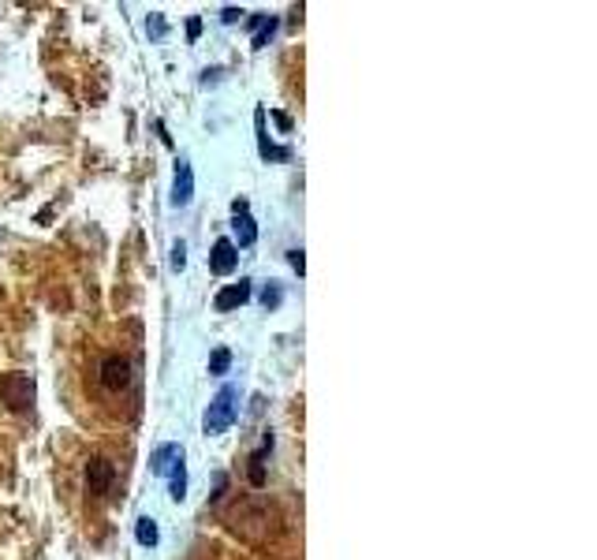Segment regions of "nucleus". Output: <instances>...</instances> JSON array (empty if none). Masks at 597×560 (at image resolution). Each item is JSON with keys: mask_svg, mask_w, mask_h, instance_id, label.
Returning a JSON list of instances; mask_svg holds the SVG:
<instances>
[{"mask_svg": "<svg viewBox=\"0 0 597 560\" xmlns=\"http://www.w3.org/2000/svg\"><path fill=\"white\" fill-rule=\"evenodd\" d=\"M239 419V388L236 385H220V393L213 396V403L205 407V419H202V429L210 437L224 434V429Z\"/></svg>", "mask_w": 597, "mask_h": 560, "instance_id": "obj_1", "label": "nucleus"}, {"mask_svg": "<svg viewBox=\"0 0 597 560\" xmlns=\"http://www.w3.org/2000/svg\"><path fill=\"white\" fill-rule=\"evenodd\" d=\"M0 403H8V411H27L34 403V377L30 374H4L0 377Z\"/></svg>", "mask_w": 597, "mask_h": 560, "instance_id": "obj_2", "label": "nucleus"}, {"mask_svg": "<svg viewBox=\"0 0 597 560\" xmlns=\"http://www.w3.org/2000/svg\"><path fill=\"white\" fill-rule=\"evenodd\" d=\"M112 478H116V467L105 460V455H94V460L86 463V489L94 493V497H105L112 489Z\"/></svg>", "mask_w": 597, "mask_h": 560, "instance_id": "obj_3", "label": "nucleus"}, {"mask_svg": "<svg viewBox=\"0 0 597 560\" xmlns=\"http://www.w3.org/2000/svg\"><path fill=\"white\" fill-rule=\"evenodd\" d=\"M101 385L109 388V393H120V388L131 385V362L120 359V355H109L101 362Z\"/></svg>", "mask_w": 597, "mask_h": 560, "instance_id": "obj_4", "label": "nucleus"}, {"mask_svg": "<svg viewBox=\"0 0 597 560\" xmlns=\"http://www.w3.org/2000/svg\"><path fill=\"white\" fill-rule=\"evenodd\" d=\"M191 198H194V168L187 157H179L172 179V205H191Z\"/></svg>", "mask_w": 597, "mask_h": 560, "instance_id": "obj_5", "label": "nucleus"}, {"mask_svg": "<svg viewBox=\"0 0 597 560\" xmlns=\"http://www.w3.org/2000/svg\"><path fill=\"white\" fill-rule=\"evenodd\" d=\"M239 266V251L231 239H217L213 243V254H210V269L217 273V277H228V273H236Z\"/></svg>", "mask_w": 597, "mask_h": 560, "instance_id": "obj_6", "label": "nucleus"}, {"mask_svg": "<svg viewBox=\"0 0 597 560\" xmlns=\"http://www.w3.org/2000/svg\"><path fill=\"white\" fill-rule=\"evenodd\" d=\"M176 463H183V445H157V448H153V455H150V471L161 475V478L172 475Z\"/></svg>", "mask_w": 597, "mask_h": 560, "instance_id": "obj_7", "label": "nucleus"}, {"mask_svg": "<svg viewBox=\"0 0 597 560\" xmlns=\"http://www.w3.org/2000/svg\"><path fill=\"white\" fill-rule=\"evenodd\" d=\"M231 213H236L231 228H236L239 246H254V239H258V225H254V217L246 213V202H236V205H231Z\"/></svg>", "mask_w": 597, "mask_h": 560, "instance_id": "obj_8", "label": "nucleus"}, {"mask_svg": "<svg viewBox=\"0 0 597 560\" xmlns=\"http://www.w3.org/2000/svg\"><path fill=\"white\" fill-rule=\"evenodd\" d=\"M246 299H251V280H239V284H228L224 292H217L213 306L217 310H236V306L246 303Z\"/></svg>", "mask_w": 597, "mask_h": 560, "instance_id": "obj_9", "label": "nucleus"}, {"mask_svg": "<svg viewBox=\"0 0 597 560\" xmlns=\"http://www.w3.org/2000/svg\"><path fill=\"white\" fill-rule=\"evenodd\" d=\"M254 127H258V150H262V157L269 161H284V157H288V150H284V146H272V142H269V135H265V109H258L254 112Z\"/></svg>", "mask_w": 597, "mask_h": 560, "instance_id": "obj_10", "label": "nucleus"}, {"mask_svg": "<svg viewBox=\"0 0 597 560\" xmlns=\"http://www.w3.org/2000/svg\"><path fill=\"white\" fill-rule=\"evenodd\" d=\"M251 27H254V49H265V45H269V37L277 34L280 19H277V16H254V19H251Z\"/></svg>", "mask_w": 597, "mask_h": 560, "instance_id": "obj_11", "label": "nucleus"}, {"mask_svg": "<svg viewBox=\"0 0 597 560\" xmlns=\"http://www.w3.org/2000/svg\"><path fill=\"white\" fill-rule=\"evenodd\" d=\"M135 538H138V545H146V549H153V545H157V542H161L157 519L142 516V519H138V523H135Z\"/></svg>", "mask_w": 597, "mask_h": 560, "instance_id": "obj_12", "label": "nucleus"}, {"mask_svg": "<svg viewBox=\"0 0 597 560\" xmlns=\"http://www.w3.org/2000/svg\"><path fill=\"white\" fill-rule=\"evenodd\" d=\"M269 448H272V437H265L262 448L251 455V486H262V482H265V455H269Z\"/></svg>", "mask_w": 597, "mask_h": 560, "instance_id": "obj_13", "label": "nucleus"}, {"mask_svg": "<svg viewBox=\"0 0 597 560\" xmlns=\"http://www.w3.org/2000/svg\"><path fill=\"white\" fill-rule=\"evenodd\" d=\"M168 497H172L176 504L187 497V471H183V463H176L172 475H168Z\"/></svg>", "mask_w": 597, "mask_h": 560, "instance_id": "obj_14", "label": "nucleus"}, {"mask_svg": "<svg viewBox=\"0 0 597 560\" xmlns=\"http://www.w3.org/2000/svg\"><path fill=\"white\" fill-rule=\"evenodd\" d=\"M228 367H231V351H228V347H217L213 355H210V374H228Z\"/></svg>", "mask_w": 597, "mask_h": 560, "instance_id": "obj_15", "label": "nucleus"}, {"mask_svg": "<svg viewBox=\"0 0 597 560\" xmlns=\"http://www.w3.org/2000/svg\"><path fill=\"white\" fill-rule=\"evenodd\" d=\"M172 269H176V273L187 269V243H183V239L172 243Z\"/></svg>", "mask_w": 597, "mask_h": 560, "instance_id": "obj_16", "label": "nucleus"}, {"mask_svg": "<svg viewBox=\"0 0 597 560\" xmlns=\"http://www.w3.org/2000/svg\"><path fill=\"white\" fill-rule=\"evenodd\" d=\"M146 30H150V37H164V19L161 16H150V23H146Z\"/></svg>", "mask_w": 597, "mask_h": 560, "instance_id": "obj_17", "label": "nucleus"}, {"mask_svg": "<svg viewBox=\"0 0 597 560\" xmlns=\"http://www.w3.org/2000/svg\"><path fill=\"white\" fill-rule=\"evenodd\" d=\"M280 299H284L280 288H265V292H262V303H265V306H280Z\"/></svg>", "mask_w": 597, "mask_h": 560, "instance_id": "obj_18", "label": "nucleus"}, {"mask_svg": "<svg viewBox=\"0 0 597 560\" xmlns=\"http://www.w3.org/2000/svg\"><path fill=\"white\" fill-rule=\"evenodd\" d=\"M288 262H291V269L303 277V269H306V258H303V251H288Z\"/></svg>", "mask_w": 597, "mask_h": 560, "instance_id": "obj_19", "label": "nucleus"}, {"mask_svg": "<svg viewBox=\"0 0 597 560\" xmlns=\"http://www.w3.org/2000/svg\"><path fill=\"white\" fill-rule=\"evenodd\" d=\"M202 34V19L194 16V19H187V37H198Z\"/></svg>", "mask_w": 597, "mask_h": 560, "instance_id": "obj_20", "label": "nucleus"}, {"mask_svg": "<svg viewBox=\"0 0 597 560\" xmlns=\"http://www.w3.org/2000/svg\"><path fill=\"white\" fill-rule=\"evenodd\" d=\"M239 16H243L239 8H224V11H220V19H224V23H239Z\"/></svg>", "mask_w": 597, "mask_h": 560, "instance_id": "obj_21", "label": "nucleus"}]
</instances>
